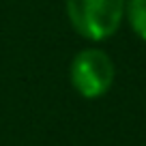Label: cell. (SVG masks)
I'll return each mask as SVG.
<instances>
[{
	"instance_id": "cell-1",
	"label": "cell",
	"mask_w": 146,
	"mask_h": 146,
	"mask_svg": "<svg viewBox=\"0 0 146 146\" xmlns=\"http://www.w3.org/2000/svg\"><path fill=\"white\" fill-rule=\"evenodd\" d=\"M71 26L90 41H105L116 35L125 17L127 0H67Z\"/></svg>"
},
{
	"instance_id": "cell-3",
	"label": "cell",
	"mask_w": 146,
	"mask_h": 146,
	"mask_svg": "<svg viewBox=\"0 0 146 146\" xmlns=\"http://www.w3.org/2000/svg\"><path fill=\"white\" fill-rule=\"evenodd\" d=\"M125 17H127L131 30L142 41H146V0H127Z\"/></svg>"
},
{
	"instance_id": "cell-2",
	"label": "cell",
	"mask_w": 146,
	"mask_h": 146,
	"mask_svg": "<svg viewBox=\"0 0 146 146\" xmlns=\"http://www.w3.org/2000/svg\"><path fill=\"white\" fill-rule=\"evenodd\" d=\"M69 78L84 99H99L114 84V62L103 50L86 47L71 60Z\"/></svg>"
}]
</instances>
